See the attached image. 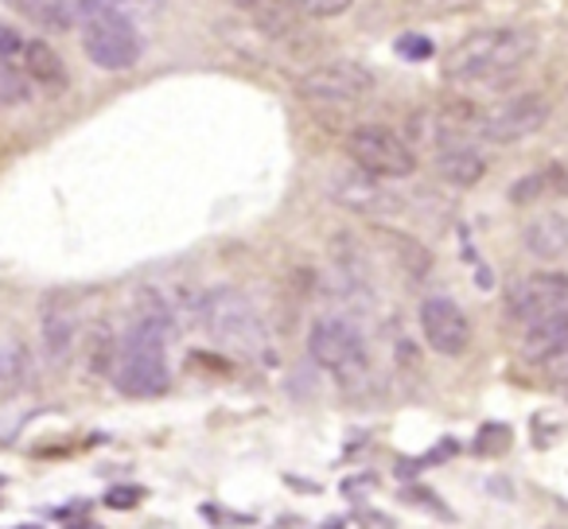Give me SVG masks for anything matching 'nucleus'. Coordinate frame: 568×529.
Returning a JSON list of instances; mask_svg holds the SVG:
<instances>
[{"label": "nucleus", "mask_w": 568, "mask_h": 529, "mask_svg": "<svg viewBox=\"0 0 568 529\" xmlns=\"http://www.w3.org/2000/svg\"><path fill=\"white\" fill-rule=\"evenodd\" d=\"M28 98H32V82L24 79V71L0 59V105H24Z\"/></svg>", "instance_id": "19"}, {"label": "nucleus", "mask_w": 568, "mask_h": 529, "mask_svg": "<svg viewBox=\"0 0 568 529\" xmlns=\"http://www.w3.org/2000/svg\"><path fill=\"white\" fill-rule=\"evenodd\" d=\"M545 121H549V98L518 94V98H506V102L490 105L479 133L487 136L490 144H518V141H526V136L541 133Z\"/></svg>", "instance_id": "7"}, {"label": "nucleus", "mask_w": 568, "mask_h": 529, "mask_svg": "<svg viewBox=\"0 0 568 529\" xmlns=\"http://www.w3.org/2000/svg\"><path fill=\"white\" fill-rule=\"evenodd\" d=\"M24 48H28V35L20 32V28H12V24H4V20H0V59H9L12 67H20Z\"/></svg>", "instance_id": "23"}, {"label": "nucleus", "mask_w": 568, "mask_h": 529, "mask_svg": "<svg viewBox=\"0 0 568 529\" xmlns=\"http://www.w3.org/2000/svg\"><path fill=\"white\" fill-rule=\"evenodd\" d=\"M67 4L74 12V24H82L90 17H105V12H125V17L136 12V0H67Z\"/></svg>", "instance_id": "20"}, {"label": "nucleus", "mask_w": 568, "mask_h": 529, "mask_svg": "<svg viewBox=\"0 0 568 529\" xmlns=\"http://www.w3.org/2000/svg\"><path fill=\"white\" fill-rule=\"evenodd\" d=\"M82 51L102 71H133L141 63L144 40L136 32V20L125 12H105V17L82 20Z\"/></svg>", "instance_id": "4"}, {"label": "nucleus", "mask_w": 568, "mask_h": 529, "mask_svg": "<svg viewBox=\"0 0 568 529\" xmlns=\"http://www.w3.org/2000/svg\"><path fill=\"white\" fill-rule=\"evenodd\" d=\"M355 167L378 175V180H405L417 172V152L386 125H355L343 141Z\"/></svg>", "instance_id": "5"}, {"label": "nucleus", "mask_w": 568, "mask_h": 529, "mask_svg": "<svg viewBox=\"0 0 568 529\" xmlns=\"http://www.w3.org/2000/svg\"><path fill=\"white\" fill-rule=\"evenodd\" d=\"M420 335H425V343L436 350V355H464L467 343H471V319L464 316V308H459L456 301H448V296H428L425 304H420Z\"/></svg>", "instance_id": "9"}, {"label": "nucleus", "mask_w": 568, "mask_h": 529, "mask_svg": "<svg viewBox=\"0 0 568 529\" xmlns=\"http://www.w3.org/2000/svg\"><path fill=\"white\" fill-rule=\"evenodd\" d=\"M293 4H296V12H304V17H312V20H335L351 9V0H293Z\"/></svg>", "instance_id": "22"}, {"label": "nucleus", "mask_w": 568, "mask_h": 529, "mask_svg": "<svg viewBox=\"0 0 568 529\" xmlns=\"http://www.w3.org/2000/svg\"><path fill=\"white\" fill-rule=\"evenodd\" d=\"M79 343V316L67 308V301H48L40 316V347L51 366H63Z\"/></svg>", "instance_id": "11"}, {"label": "nucleus", "mask_w": 568, "mask_h": 529, "mask_svg": "<svg viewBox=\"0 0 568 529\" xmlns=\"http://www.w3.org/2000/svg\"><path fill=\"white\" fill-rule=\"evenodd\" d=\"M4 4H9L12 12H20L28 24L40 28V32L63 35L74 28V12L67 0H4Z\"/></svg>", "instance_id": "17"}, {"label": "nucleus", "mask_w": 568, "mask_h": 529, "mask_svg": "<svg viewBox=\"0 0 568 529\" xmlns=\"http://www.w3.org/2000/svg\"><path fill=\"white\" fill-rule=\"evenodd\" d=\"M136 498H141V490H110V495H105V506H113V510H133Z\"/></svg>", "instance_id": "25"}, {"label": "nucleus", "mask_w": 568, "mask_h": 529, "mask_svg": "<svg viewBox=\"0 0 568 529\" xmlns=\"http://www.w3.org/2000/svg\"><path fill=\"white\" fill-rule=\"evenodd\" d=\"M436 175L452 187H475L487 175V160L471 144H444L436 152Z\"/></svg>", "instance_id": "14"}, {"label": "nucleus", "mask_w": 568, "mask_h": 529, "mask_svg": "<svg viewBox=\"0 0 568 529\" xmlns=\"http://www.w3.org/2000/svg\"><path fill=\"white\" fill-rule=\"evenodd\" d=\"M506 312H510V319L521 327L545 316H560V312H568V277L565 273H534V277H521L518 285H510V293H506Z\"/></svg>", "instance_id": "8"}, {"label": "nucleus", "mask_w": 568, "mask_h": 529, "mask_svg": "<svg viewBox=\"0 0 568 529\" xmlns=\"http://www.w3.org/2000/svg\"><path fill=\"white\" fill-rule=\"evenodd\" d=\"M479 0H405V9L417 17H456V12H471Z\"/></svg>", "instance_id": "21"}, {"label": "nucleus", "mask_w": 568, "mask_h": 529, "mask_svg": "<svg viewBox=\"0 0 568 529\" xmlns=\"http://www.w3.org/2000/svg\"><path fill=\"white\" fill-rule=\"evenodd\" d=\"M568 343V312L560 316H545L526 324V335H521V355L534 358V363H545L552 350H560Z\"/></svg>", "instance_id": "16"}, {"label": "nucleus", "mask_w": 568, "mask_h": 529, "mask_svg": "<svg viewBox=\"0 0 568 529\" xmlns=\"http://www.w3.org/2000/svg\"><path fill=\"white\" fill-rule=\"evenodd\" d=\"M537 55V35L529 28H487L459 40L444 59L448 82H490L526 67Z\"/></svg>", "instance_id": "1"}, {"label": "nucleus", "mask_w": 568, "mask_h": 529, "mask_svg": "<svg viewBox=\"0 0 568 529\" xmlns=\"http://www.w3.org/2000/svg\"><path fill=\"white\" fill-rule=\"evenodd\" d=\"M568 187V175H560L557 167H549V172H537V175H526V180H518L510 187V203H529V199L545 195V191H565Z\"/></svg>", "instance_id": "18"}, {"label": "nucleus", "mask_w": 568, "mask_h": 529, "mask_svg": "<svg viewBox=\"0 0 568 529\" xmlns=\"http://www.w3.org/2000/svg\"><path fill=\"white\" fill-rule=\"evenodd\" d=\"M308 355L320 370H327L343 386H358L371 378V347L366 335L347 316H324L308 332Z\"/></svg>", "instance_id": "3"}, {"label": "nucleus", "mask_w": 568, "mask_h": 529, "mask_svg": "<svg viewBox=\"0 0 568 529\" xmlns=\"http://www.w3.org/2000/svg\"><path fill=\"white\" fill-rule=\"evenodd\" d=\"M296 94L308 105H358L374 94V74L363 63H351V59H335V63H320L308 74L296 79Z\"/></svg>", "instance_id": "6"}, {"label": "nucleus", "mask_w": 568, "mask_h": 529, "mask_svg": "<svg viewBox=\"0 0 568 529\" xmlns=\"http://www.w3.org/2000/svg\"><path fill=\"white\" fill-rule=\"evenodd\" d=\"M332 199L339 206H347V211L366 214V218H378V222H386L389 214H394L397 206H402L394 199V191H386V187H382L378 175L363 172V167L335 175V180H332Z\"/></svg>", "instance_id": "10"}, {"label": "nucleus", "mask_w": 568, "mask_h": 529, "mask_svg": "<svg viewBox=\"0 0 568 529\" xmlns=\"http://www.w3.org/2000/svg\"><path fill=\"white\" fill-rule=\"evenodd\" d=\"M203 327L211 332V339L219 343V347L230 350V355L250 358V363H268V358H273L265 319L257 316L250 296H242L237 288H211V293H206Z\"/></svg>", "instance_id": "2"}, {"label": "nucleus", "mask_w": 568, "mask_h": 529, "mask_svg": "<svg viewBox=\"0 0 568 529\" xmlns=\"http://www.w3.org/2000/svg\"><path fill=\"white\" fill-rule=\"evenodd\" d=\"M20 71H24V79L40 90H67L63 59H59L43 40H28L24 59H20Z\"/></svg>", "instance_id": "15"}, {"label": "nucleus", "mask_w": 568, "mask_h": 529, "mask_svg": "<svg viewBox=\"0 0 568 529\" xmlns=\"http://www.w3.org/2000/svg\"><path fill=\"white\" fill-rule=\"evenodd\" d=\"M521 245L537 261H557L568 253V218L565 214H537L521 226Z\"/></svg>", "instance_id": "12"}, {"label": "nucleus", "mask_w": 568, "mask_h": 529, "mask_svg": "<svg viewBox=\"0 0 568 529\" xmlns=\"http://www.w3.org/2000/svg\"><path fill=\"white\" fill-rule=\"evenodd\" d=\"M541 366L552 374V378H557V382H565V386H568V343H565V347H560V350H552V355L545 358Z\"/></svg>", "instance_id": "24"}, {"label": "nucleus", "mask_w": 568, "mask_h": 529, "mask_svg": "<svg viewBox=\"0 0 568 529\" xmlns=\"http://www.w3.org/2000/svg\"><path fill=\"white\" fill-rule=\"evenodd\" d=\"M397 51H402V55H409V59H428V43L425 40H413V35H405V40H397Z\"/></svg>", "instance_id": "26"}, {"label": "nucleus", "mask_w": 568, "mask_h": 529, "mask_svg": "<svg viewBox=\"0 0 568 529\" xmlns=\"http://www.w3.org/2000/svg\"><path fill=\"white\" fill-rule=\"evenodd\" d=\"M234 9H242L253 20L261 35L268 40H288L296 35V4L293 0H230Z\"/></svg>", "instance_id": "13"}]
</instances>
